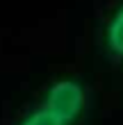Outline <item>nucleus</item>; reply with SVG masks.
I'll list each match as a JSON object with an SVG mask.
<instances>
[{
  "instance_id": "1",
  "label": "nucleus",
  "mask_w": 123,
  "mask_h": 125,
  "mask_svg": "<svg viewBox=\"0 0 123 125\" xmlns=\"http://www.w3.org/2000/svg\"><path fill=\"white\" fill-rule=\"evenodd\" d=\"M46 109L53 112L59 121L73 123L84 109V91L82 86L73 80H59L57 84L50 86L46 95Z\"/></svg>"
},
{
  "instance_id": "2",
  "label": "nucleus",
  "mask_w": 123,
  "mask_h": 125,
  "mask_svg": "<svg viewBox=\"0 0 123 125\" xmlns=\"http://www.w3.org/2000/svg\"><path fill=\"white\" fill-rule=\"evenodd\" d=\"M107 48L112 55L123 57V7L114 14V18L107 25Z\"/></svg>"
},
{
  "instance_id": "3",
  "label": "nucleus",
  "mask_w": 123,
  "mask_h": 125,
  "mask_svg": "<svg viewBox=\"0 0 123 125\" xmlns=\"http://www.w3.org/2000/svg\"><path fill=\"white\" fill-rule=\"evenodd\" d=\"M21 125H66L64 121H59L53 112H48L46 107L43 109H37V112H32L27 118L21 123Z\"/></svg>"
}]
</instances>
